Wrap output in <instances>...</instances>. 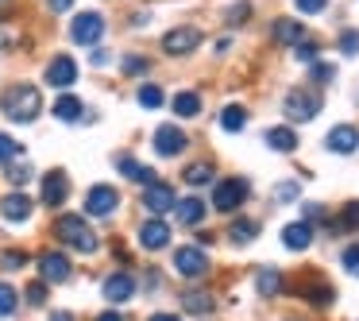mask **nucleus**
<instances>
[{"label":"nucleus","instance_id":"obj_1","mask_svg":"<svg viewBox=\"0 0 359 321\" xmlns=\"http://www.w3.org/2000/svg\"><path fill=\"white\" fill-rule=\"evenodd\" d=\"M0 105H4V117L8 120H16V124H32V120L43 112V93L35 86H27V81H20V86L4 89Z\"/></svg>","mask_w":359,"mask_h":321},{"label":"nucleus","instance_id":"obj_2","mask_svg":"<svg viewBox=\"0 0 359 321\" xmlns=\"http://www.w3.org/2000/svg\"><path fill=\"white\" fill-rule=\"evenodd\" d=\"M55 236L62 244H70L74 251H81V256H93L97 248H101V240H97V232L89 228L86 217H78V213H66V217L55 221Z\"/></svg>","mask_w":359,"mask_h":321},{"label":"nucleus","instance_id":"obj_3","mask_svg":"<svg viewBox=\"0 0 359 321\" xmlns=\"http://www.w3.org/2000/svg\"><path fill=\"white\" fill-rule=\"evenodd\" d=\"M282 112H286L290 120H297V124H305V120H313V117L320 112V93H317V89H309V86L290 89Z\"/></svg>","mask_w":359,"mask_h":321},{"label":"nucleus","instance_id":"obj_4","mask_svg":"<svg viewBox=\"0 0 359 321\" xmlns=\"http://www.w3.org/2000/svg\"><path fill=\"white\" fill-rule=\"evenodd\" d=\"M174 271H178L182 279H205V275H209V256H205V248H178L174 251Z\"/></svg>","mask_w":359,"mask_h":321},{"label":"nucleus","instance_id":"obj_5","mask_svg":"<svg viewBox=\"0 0 359 321\" xmlns=\"http://www.w3.org/2000/svg\"><path fill=\"white\" fill-rule=\"evenodd\" d=\"M101 35H104V16H101V12H81V16L70 24V39L81 43V47L101 43Z\"/></svg>","mask_w":359,"mask_h":321},{"label":"nucleus","instance_id":"obj_6","mask_svg":"<svg viewBox=\"0 0 359 321\" xmlns=\"http://www.w3.org/2000/svg\"><path fill=\"white\" fill-rule=\"evenodd\" d=\"M243 197H248V182H243V178L217 182V190H212V209H220V213H232L236 205H243Z\"/></svg>","mask_w":359,"mask_h":321},{"label":"nucleus","instance_id":"obj_7","mask_svg":"<svg viewBox=\"0 0 359 321\" xmlns=\"http://www.w3.org/2000/svg\"><path fill=\"white\" fill-rule=\"evenodd\" d=\"M201 47V32L197 27H174V32L163 35V51L166 55H194V51Z\"/></svg>","mask_w":359,"mask_h":321},{"label":"nucleus","instance_id":"obj_8","mask_svg":"<svg viewBox=\"0 0 359 321\" xmlns=\"http://www.w3.org/2000/svg\"><path fill=\"white\" fill-rule=\"evenodd\" d=\"M43 81L55 89H70L74 81H78V63H74L70 55H58L47 63V74H43Z\"/></svg>","mask_w":359,"mask_h":321},{"label":"nucleus","instance_id":"obj_9","mask_svg":"<svg viewBox=\"0 0 359 321\" xmlns=\"http://www.w3.org/2000/svg\"><path fill=\"white\" fill-rule=\"evenodd\" d=\"M116 205H120V194L112 186H93L86 194V213L89 217H112Z\"/></svg>","mask_w":359,"mask_h":321},{"label":"nucleus","instance_id":"obj_10","mask_svg":"<svg viewBox=\"0 0 359 321\" xmlns=\"http://www.w3.org/2000/svg\"><path fill=\"white\" fill-rule=\"evenodd\" d=\"M189 148V136L182 132V128H174V124H163L155 132V151L163 159H174V155H182V151Z\"/></svg>","mask_w":359,"mask_h":321},{"label":"nucleus","instance_id":"obj_11","mask_svg":"<svg viewBox=\"0 0 359 321\" xmlns=\"http://www.w3.org/2000/svg\"><path fill=\"white\" fill-rule=\"evenodd\" d=\"M174 186H166V182H151L147 190H143V205H147L155 217H163V213H170L174 209Z\"/></svg>","mask_w":359,"mask_h":321},{"label":"nucleus","instance_id":"obj_12","mask_svg":"<svg viewBox=\"0 0 359 321\" xmlns=\"http://www.w3.org/2000/svg\"><path fill=\"white\" fill-rule=\"evenodd\" d=\"M70 259L62 256V251H43L39 256V275H43V282H66L70 279Z\"/></svg>","mask_w":359,"mask_h":321},{"label":"nucleus","instance_id":"obj_13","mask_svg":"<svg viewBox=\"0 0 359 321\" xmlns=\"http://www.w3.org/2000/svg\"><path fill=\"white\" fill-rule=\"evenodd\" d=\"M70 197V178H66L62 171H50L47 178H43V205H50V209H58V205Z\"/></svg>","mask_w":359,"mask_h":321},{"label":"nucleus","instance_id":"obj_14","mask_svg":"<svg viewBox=\"0 0 359 321\" xmlns=\"http://www.w3.org/2000/svg\"><path fill=\"white\" fill-rule=\"evenodd\" d=\"M325 148L336 151V155H351V151L359 148V128H351V124L332 128V132L325 136Z\"/></svg>","mask_w":359,"mask_h":321},{"label":"nucleus","instance_id":"obj_15","mask_svg":"<svg viewBox=\"0 0 359 321\" xmlns=\"http://www.w3.org/2000/svg\"><path fill=\"white\" fill-rule=\"evenodd\" d=\"M132 294H135V279L128 271H116V275H109V279H104V298H109V302H132Z\"/></svg>","mask_w":359,"mask_h":321},{"label":"nucleus","instance_id":"obj_16","mask_svg":"<svg viewBox=\"0 0 359 321\" xmlns=\"http://www.w3.org/2000/svg\"><path fill=\"white\" fill-rule=\"evenodd\" d=\"M140 244H143L147 251L166 248V244H170V225H166V221H158V217H151L147 225L140 228Z\"/></svg>","mask_w":359,"mask_h":321},{"label":"nucleus","instance_id":"obj_17","mask_svg":"<svg viewBox=\"0 0 359 321\" xmlns=\"http://www.w3.org/2000/svg\"><path fill=\"white\" fill-rule=\"evenodd\" d=\"M282 244H286L290 251H305L313 244V225L309 221H294V225L282 228Z\"/></svg>","mask_w":359,"mask_h":321},{"label":"nucleus","instance_id":"obj_18","mask_svg":"<svg viewBox=\"0 0 359 321\" xmlns=\"http://www.w3.org/2000/svg\"><path fill=\"white\" fill-rule=\"evenodd\" d=\"M0 213H4V221H27L32 217V197L27 194H8L4 202H0Z\"/></svg>","mask_w":359,"mask_h":321},{"label":"nucleus","instance_id":"obj_19","mask_svg":"<svg viewBox=\"0 0 359 321\" xmlns=\"http://www.w3.org/2000/svg\"><path fill=\"white\" fill-rule=\"evenodd\" d=\"M174 213H178V221L182 225H201L205 221V202L201 197H182V202H174Z\"/></svg>","mask_w":359,"mask_h":321},{"label":"nucleus","instance_id":"obj_20","mask_svg":"<svg viewBox=\"0 0 359 321\" xmlns=\"http://www.w3.org/2000/svg\"><path fill=\"white\" fill-rule=\"evenodd\" d=\"M116 166H120V174H124V178H132V182H143V186H151V182H158V178H155V171H151V166H143V163H135L132 155H120V159H116Z\"/></svg>","mask_w":359,"mask_h":321},{"label":"nucleus","instance_id":"obj_21","mask_svg":"<svg viewBox=\"0 0 359 321\" xmlns=\"http://www.w3.org/2000/svg\"><path fill=\"white\" fill-rule=\"evenodd\" d=\"M271 35H274V43H282V47H294V43H302L305 27H302V20H278Z\"/></svg>","mask_w":359,"mask_h":321},{"label":"nucleus","instance_id":"obj_22","mask_svg":"<svg viewBox=\"0 0 359 321\" xmlns=\"http://www.w3.org/2000/svg\"><path fill=\"white\" fill-rule=\"evenodd\" d=\"M263 143L271 151H282V155H286V151L297 148V136H294V128H271V132L263 136Z\"/></svg>","mask_w":359,"mask_h":321},{"label":"nucleus","instance_id":"obj_23","mask_svg":"<svg viewBox=\"0 0 359 321\" xmlns=\"http://www.w3.org/2000/svg\"><path fill=\"white\" fill-rule=\"evenodd\" d=\"M255 290H259L263 298H274V294H278V290H282V271H278V267H263V271L255 275Z\"/></svg>","mask_w":359,"mask_h":321},{"label":"nucleus","instance_id":"obj_24","mask_svg":"<svg viewBox=\"0 0 359 321\" xmlns=\"http://www.w3.org/2000/svg\"><path fill=\"white\" fill-rule=\"evenodd\" d=\"M255 236H259V225L251 217H236L232 228H228V240H232V244H251Z\"/></svg>","mask_w":359,"mask_h":321},{"label":"nucleus","instance_id":"obj_25","mask_svg":"<svg viewBox=\"0 0 359 321\" xmlns=\"http://www.w3.org/2000/svg\"><path fill=\"white\" fill-rule=\"evenodd\" d=\"M174 112H178L182 120H194L197 112H201V97L197 93H174Z\"/></svg>","mask_w":359,"mask_h":321},{"label":"nucleus","instance_id":"obj_26","mask_svg":"<svg viewBox=\"0 0 359 321\" xmlns=\"http://www.w3.org/2000/svg\"><path fill=\"white\" fill-rule=\"evenodd\" d=\"M81 112H86V109H81L78 97H58V101H55V117H58V120H66V124L81 120Z\"/></svg>","mask_w":359,"mask_h":321},{"label":"nucleus","instance_id":"obj_27","mask_svg":"<svg viewBox=\"0 0 359 321\" xmlns=\"http://www.w3.org/2000/svg\"><path fill=\"white\" fill-rule=\"evenodd\" d=\"M220 128H224V132H243V128H248V112H243L240 105H228V109L220 112Z\"/></svg>","mask_w":359,"mask_h":321},{"label":"nucleus","instance_id":"obj_28","mask_svg":"<svg viewBox=\"0 0 359 321\" xmlns=\"http://www.w3.org/2000/svg\"><path fill=\"white\" fill-rule=\"evenodd\" d=\"M182 310H189V313H209L212 302H209V294H201V290H186V294H182Z\"/></svg>","mask_w":359,"mask_h":321},{"label":"nucleus","instance_id":"obj_29","mask_svg":"<svg viewBox=\"0 0 359 321\" xmlns=\"http://www.w3.org/2000/svg\"><path fill=\"white\" fill-rule=\"evenodd\" d=\"M16 306H20V294L8 287V282H0V317H12Z\"/></svg>","mask_w":359,"mask_h":321},{"label":"nucleus","instance_id":"obj_30","mask_svg":"<svg viewBox=\"0 0 359 321\" xmlns=\"http://www.w3.org/2000/svg\"><path fill=\"white\" fill-rule=\"evenodd\" d=\"M135 101H140L143 109H158V105H163L166 97H163V89H158V86H140V93H135Z\"/></svg>","mask_w":359,"mask_h":321},{"label":"nucleus","instance_id":"obj_31","mask_svg":"<svg viewBox=\"0 0 359 321\" xmlns=\"http://www.w3.org/2000/svg\"><path fill=\"white\" fill-rule=\"evenodd\" d=\"M305 294H309V302L313 306H332V298H336V290L328 287V282H313L309 290H305Z\"/></svg>","mask_w":359,"mask_h":321},{"label":"nucleus","instance_id":"obj_32","mask_svg":"<svg viewBox=\"0 0 359 321\" xmlns=\"http://www.w3.org/2000/svg\"><path fill=\"white\" fill-rule=\"evenodd\" d=\"M186 182H189V186H205V182H212V166H209V163L186 166Z\"/></svg>","mask_w":359,"mask_h":321},{"label":"nucleus","instance_id":"obj_33","mask_svg":"<svg viewBox=\"0 0 359 321\" xmlns=\"http://www.w3.org/2000/svg\"><path fill=\"white\" fill-rule=\"evenodd\" d=\"M16 155H24V148H20V143L12 140V136H4V132H0V166H8Z\"/></svg>","mask_w":359,"mask_h":321},{"label":"nucleus","instance_id":"obj_34","mask_svg":"<svg viewBox=\"0 0 359 321\" xmlns=\"http://www.w3.org/2000/svg\"><path fill=\"white\" fill-rule=\"evenodd\" d=\"M340 51H344L348 58H355V55H359V32H355V27H348V32L340 35Z\"/></svg>","mask_w":359,"mask_h":321},{"label":"nucleus","instance_id":"obj_35","mask_svg":"<svg viewBox=\"0 0 359 321\" xmlns=\"http://www.w3.org/2000/svg\"><path fill=\"white\" fill-rule=\"evenodd\" d=\"M32 166H27V163H20V166H8V182H12V186H27V182H32Z\"/></svg>","mask_w":359,"mask_h":321},{"label":"nucleus","instance_id":"obj_36","mask_svg":"<svg viewBox=\"0 0 359 321\" xmlns=\"http://www.w3.org/2000/svg\"><path fill=\"white\" fill-rule=\"evenodd\" d=\"M332 78H336V66L332 63H313V81H317V86H328Z\"/></svg>","mask_w":359,"mask_h":321},{"label":"nucleus","instance_id":"obj_37","mask_svg":"<svg viewBox=\"0 0 359 321\" xmlns=\"http://www.w3.org/2000/svg\"><path fill=\"white\" fill-rule=\"evenodd\" d=\"M24 263H27V256H24V251H16V248L0 256V267H4V271H20Z\"/></svg>","mask_w":359,"mask_h":321},{"label":"nucleus","instance_id":"obj_38","mask_svg":"<svg viewBox=\"0 0 359 321\" xmlns=\"http://www.w3.org/2000/svg\"><path fill=\"white\" fill-rule=\"evenodd\" d=\"M317 43H294V58L297 63H317Z\"/></svg>","mask_w":359,"mask_h":321},{"label":"nucleus","instance_id":"obj_39","mask_svg":"<svg viewBox=\"0 0 359 321\" xmlns=\"http://www.w3.org/2000/svg\"><path fill=\"white\" fill-rule=\"evenodd\" d=\"M297 194H302L297 182H282V186H274V202H294Z\"/></svg>","mask_w":359,"mask_h":321},{"label":"nucleus","instance_id":"obj_40","mask_svg":"<svg viewBox=\"0 0 359 321\" xmlns=\"http://www.w3.org/2000/svg\"><path fill=\"white\" fill-rule=\"evenodd\" d=\"M27 302H32V306H43V302H47V282H32V287H27Z\"/></svg>","mask_w":359,"mask_h":321},{"label":"nucleus","instance_id":"obj_41","mask_svg":"<svg viewBox=\"0 0 359 321\" xmlns=\"http://www.w3.org/2000/svg\"><path fill=\"white\" fill-rule=\"evenodd\" d=\"M325 4H328V0H294V8H297V12H305V16H317V12L325 8Z\"/></svg>","mask_w":359,"mask_h":321},{"label":"nucleus","instance_id":"obj_42","mask_svg":"<svg viewBox=\"0 0 359 321\" xmlns=\"http://www.w3.org/2000/svg\"><path fill=\"white\" fill-rule=\"evenodd\" d=\"M344 267H348L351 275H359V244H351V248H344Z\"/></svg>","mask_w":359,"mask_h":321},{"label":"nucleus","instance_id":"obj_43","mask_svg":"<svg viewBox=\"0 0 359 321\" xmlns=\"http://www.w3.org/2000/svg\"><path fill=\"white\" fill-rule=\"evenodd\" d=\"M124 74H147V58L128 55V58H124Z\"/></svg>","mask_w":359,"mask_h":321},{"label":"nucleus","instance_id":"obj_44","mask_svg":"<svg viewBox=\"0 0 359 321\" xmlns=\"http://www.w3.org/2000/svg\"><path fill=\"white\" fill-rule=\"evenodd\" d=\"M344 225H348V228H359V202H348V205H344Z\"/></svg>","mask_w":359,"mask_h":321},{"label":"nucleus","instance_id":"obj_45","mask_svg":"<svg viewBox=\"0 0 359 321\" xmlns=\"http://www.w3.org/2000/svg\"><path fill=\"white\" fill-rule=\"evenodd\" d=\"M248 12H251V4H236V8L228 12V24H243V20H248Z\"/></svg>","mask_w":359,"mask_h":321},{"label":"nucleus","instance_id":"obj_46","mask_svg":"<svg viewBox=\"0 0 359 321\" xmlns=\"http://www.w3.org/2000/svg\"><path fill=\"white\" fill-rule=\"evenodd\" d=\"M305 221H328V213L320 209V205H313V202H309V205H305Z\"/></svg>","mask_w":359,"mask_h":321},{"label":"nucleus","instance_id":"obj_47","mask_svg":"<svg viewBox=\"0 0 359 321\" xmlns=\"http://www.w3.org/2000/svg\"><path fill=\"white\" fill-rule=\"evenodd\" d=\"M47 8H50V12H70L74 0H47Z\"/></svg>","mask_w":359,"mask_h":321},{"label":"nucleus","instance_id":"obj_48","mask_svg":"<svg viewBox=\"0 0 359 321\" xmlns=\"http://www.w3.org/2000/svg\"><path fill=\"white\" fill-rule=\"evenodd\" d=\"M89 63H93V66H109V51H93V55H89Z\"/></svg>","mask_w":359,"mask_h":321},{"label":"nucleus","instance_id":"obj_49","mask_svg":"<svg viewBox=\"0 0 359 321\" xmlns=\"http://www.w3.org/2000/svg\"><path fill=\"white\" fill-rule=\"evenodd\" d=\"M50 321H78V317H74L70 310H55V313H50Z\"/></svg>","mask_w":359,"mask_h":321},{"label":"nucleus","instance_id":"obj_50","mask_svg":"<svg viewBox=\"0 0 359 321\" xmlns=\"http://www.w3.org/2000/svg\"><path fill=\"white\" fill-rule=\"evenodd\" d=\"M151 321H182V317H178V313H155Z\"/></svg>","mask_w":359,"mask_h":321},{"label":"nucleus","instance_id":"obj_51","mask_svg":"<svg viewBox=\"0 0 359 321\" xmlns=\"http://www.w3.org/2000/svg\"><path fill=\"white\" fill-rule=\"evenodd\" d=\"M97 321H124V317H120L116 310H109V313H101V317H97Z\"/></svg>","mask_w":359,"mask_h":321},{"label":"nucleus","instance_id":"obj_52","mask_svg":"<svg viewBox=\"0 0 359 321\" xmlns=\"http://www.w3.org/2000/svg\"><path fill=\"white\" fill-rule=\"evenodd\" d=\"M8 12H12V0H0V20L8 16Z\"/></svg>","mask_w":359,"mask_h":321},{"label":"nucleus","instance_id":"obj_53","mask_svg":"<svg viewBox=\"0 0 359 321\" xmlns=\"http://www.w3.org/2000/svg\"><path fill=\"white\" fill-rule=\"evenodd\" d=\"M0 47H12V39H8V35H4V32H0Z\"/></svg>","mask_w":359,"mask_h":321}]
</instances>
